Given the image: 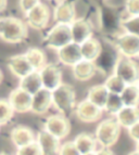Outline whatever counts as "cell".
<instances>
[{"mask_svg":"<svg viewBox=\"0 0 139 155\" xmlns=\"http://www.w3.org/2000/svg\"><path fill=\"white\" fill-rule=\"evenodd\" d=\"M27 25L13 16L0 18V38L9 44H19L27 38Z\"/></svg>","mask_w":139,"mask_h":155,"instance_id":"cell-1","label":"cell"},{"mask_svg":"<svg viewBox=\"0 0 139 155\" xmlns=\"http://www.w3.org/2000/svg\"><path fill=\"white\" fill-rule=\"evenodd\" d=\"M52 105L60 112L61 115H71L76 106V94L71 85L61 84L51 91Z\"/></svg>","mask_w":139,"mask_h":155,"instance_id":"cell-2","label":"cell"},{"mask_svg":"<svg viewBox=\"0 0 139 155\" xmlns=\"http://www.w3.org/2000/svg\"><path fill=\"white\" fill-rule=\"evenodd\" d=\"M120 134H121V126L117 124L116 119L107 118L103 119L98 125L96 129L95 139L97 143H99L102 147L109 149L113 147L119 140Z\"/></svg>","mask_w":139,"mask_h":155,"instance_id":"cell-3","label":"cell"},{"mask_svg":"<svg viewBox=\"0 0 139 155\" xmlns=\"http://www.w3.org/2000/svg\"><path fill=\"white\" fill-rule=\"evenodd\" d=\"M113 74L121 78L125 85H138V65L133 59L120 57L114 65Z\"/></svg>","mask_w":139,"mask_h":155,"instance_id":"cell-4","label":"cell"},{"mask_svg":"<svg viewBox=\"0 0 139 155\" xmlns=\"http://www.w3.org/2000/svg\"><path fill=\"white\" fill-rule=\"evenodd\" d=\"M45 42L48 48L53 50H59L65 45L72 42L70 25L57 23L47 34Z\"/></svg>","mask_w":139,"mask_h":155,"instance_id":"cell-5","label":"cell"},{"mask_svg":"<svg viewBox=\"0 0 139 155\" xmlns=\"http://www.w3.org/2000/svg\"><path fill=\"white\" fill-rule=\"evenodd\" d=\"M50 9L45 3L38 2L29 12L25 13L26 25L31 26L32 28L40 31L47 27L50 21Z\"/></svg>","mask_w":139,"mask_h":155,"instance_id":"cell-6","label":"cell"},{"mask_svg":"<svg viewBox=\"0 0 139 155\" xmlns=\"http://www.w3.org/2000/svg\"><path fill=\"white\" fill-rule=\"evenodd\" d=\"M45 130L57 139L62 140L69 136L70 131H71V124L66 116L57 114V115L49 116L46 119Z\"/></svg>","mask_w":139,"mask_h":155,"instance_id":"cell-7","label":"cell"},{"mask_svg":"<svg viewBox=\"0 0 139 155\" xmlns=\"http://www.w3.org/2000/svg\"><path fill=\"white\" fill-rule=\"evenodd\" d=\"M115 47L122 57L135 59L139 55V36L136 34L125 33L116 39Z\"/></svg>","mask_w":139,"mask_h":155,"instance_id":"cell-8","label":"cell"},{"mask_svg":"<svg viewBox=\"0 0 139 155\" xmlns=\"http://www.w3.org/2000/svg\"><path fill=\"white\" fill-rule=\"evenodd\" d=\"M38 72L42 88L47 89V90H54L62 84L61 70L56 64H52V63L47 64L46 63Z\"/></svg>","mask_w":139,"mask_h":155,"instance_id":"cell-9","label":"cell"},{"mask_svg":"<svg viewBox=\"0 0 139 155\" xmlns=\"http://www.w3.org/2000/svg\"><path fill=\"white\" fill-rule=\"evenodd\" d=\"M75 114L83 123H95L101 118L102 110L86 99L75 106Z\"/></svg>","mask_w":139,"mask_h":155,"instance_id":"cell-10","label":"cell"},{"mask_svg":"<svg viewBox=\"0 0 139 155\" xmlns=\"http://www.w3.org/2000/svg\"><path fill=\"white\" fill-rule=\"evenodd\" d=\"M8 102L10 103L13 112L26 113V112L31 111L32 96L19 87V88H15L14 90L11 91Z\"/></svg>","mask_w":139,"mask_h":155,"instance_id":"cell-11","label":"cell"},{"mask_svg":"<svg viewBox=\"0 0 139 155\" xmlns=\"http://www.w3.org/2000/svg\"><path fill=\"white\" fill-rule=\"evenodd\" d=\"M70 31H71L72 41L77 45H80L93 36L91 26L86 20H83V18H75L70 24Z\"/></svg>","mask_w":139,"mask_h":155,"instance_id":"cell-12","label":"cell"},{"mask_svg":"<svg viewBox=\"0 0 139 155\" xmlns=\"http://www.w3.org/2000/svg\"><path fill=\"white\" fill-rule=\"evenodd\" d=\"M52 106L51 91L41 88L35 94L32 96L31 111L37 115H42L47 113L48 110Z\"/></svg>","mask_w":139,"mask_h":155,"instance_id":"cell-13","label":"cell"},{"mask_svg":"<svg viewBox=\"0 0 139 155\" xmlns=\"http://www.w3.org/2000/svg\"><path fill=\"white\" fill-rule=\"evenodd\" d=\"M58 59L62 64L67 66H73L80 60H83L80 53V45L75 42H70L58 50Z\"/></svg>","mask_w":139,"mask_h":155,"instance_id":"cell-14","label":"cell"},{"mask_svg":"<svg viewBox=\"0 0 139 155\" xmlns=\"http://www.w3.org/2000/svg\"><path fill=\"white\" fill-rule=\"evenodd\" d=\"M53 18L57 23L70 25L76 18L74 3L70 2L67 0L59 2L53 10Z\"/></svg>","mask_w":139,"mask_h":155,"instance_id":"cell-15","label":"cell"},{"mask_svg":"<svg viewBox=\"0 0 139 155\" xmlns=\"http://www.w3.org/2000/svg\"><path fill=\"white\" fill-rule=\"evenodd\" d=\"M36 142L40 147L42 155H58L60 149V140L53 137L46 130H41L37 134Z\"/></svg>","mask_w":139,"mask_h":155,"instance_id":"cell-16","label":"cell"},{"mask_svg":"<svg viewBox=\"0 0 139 155\" xmlns=\"http://www.w3.org/2000/svg\"><path fill=\"white\" fill-rule=\"evenodd\" d=\"M8 67L12 72L13 75H15L18 78H23L24 76L29 75V73L34 71L32 65L27 61L24 54L13 55L8 60Z\"/></svg>","mask_w":139,"mask_h":155,"instance_id":"cell-17","label":"cell"},{"mask_svg":"<svg viewBox=\"0 0 139 155\" xmlns=\"http://www.w3.org/2000/svg\"><path fill=\"white\" fill-rule=\"evenodd\" d=\"M116 122L121 127L129 128L139 123V110L137 106H123L116 113Z\"/></svg>","mask_w":139,"mask_h":155,"instance_id":"cell-18","label":"cell"},{"mask_svg":"<svg viewBox=\"0 0 139 155\" xmlns=\"http://www.w3.org/2000/svg\"><path fill=\"white\" fill-rule=\"evenodd\" d=\"M80 48L83 60L90 61V62H95L96 60L99 58V55L101 54V51H102V47H101L99 40L93 38V37H90L87 40L82 42L80 45Z\"/></svg>","mask_w":139,"mask_h":155,"instance_id":"cell-19","label":"cell"},{"mask_svg":"<svg viewBox=\"0 0 139 155\" xmlns=\"http://www.w3.org/2000/svg\"><path fill=\"white\" fill-rule=\"evenodd\" d=\"M11 140L16 147H22L35 141V136L31 128L16 126L11 130Z\"/></svg>","mask_w":139,"mask_h":155,"instance_id":"cell-20","label":"cell"},{"mask_svg":"<svg viewBox=\"0 0 139 155\" xmlns=\"http://www.w3.org/2000/svg\"><path fill=\"white\" fill-rule=\"evenodd\" d=\"M73 75L80 81H87L95 76L97 67L93 62L80 60L75 65H73Z\"/></svg>","mask_w":139,"mask_h":155,"instance_id":"cell-21","label":"cell"},{"mask_svg":"<svg viewBox=\"0 0 139 155\" xmlns=\"http://www.w3.org/2000/svg\"><path fill=\"white\" fill-rule=\"evenodd\" d=\"M73 142H74L75 147L80 153V155L97 151V144L98 143L96 141L95 137H93L89 134H86V132H82L78 136H76Z\"/></svg>","mask_w":139,"mask_h":155,"instance_id":"cell-22","label":"cell"},{"mask_svg":"<svg viewBox=\"0 0 139 155\" xmlns=\"http://www.w3.org/2000/svg\"><path fill=\"white\" fill-rule=\"evenodd\" d=\"M19 87L21 89H23L24 91H26L27 93H29L31 96H33L37 91L40 90L42 88V85H41V80L38 71H33L32 73H29V75L21 78Z\"/></svg>","mask_w":139,"mask_h":155,"instance_id":"cell-23","label":"cell"},{"mask_svg":"<svg viewBox=\"0 0 139 155\" xmlns=\"http://www.w3.org/2000/svg\"><path fill=\"white\" fill-rule=\"evenodd\" d=\"M108 94L109 92L106 87H104V85H96L93 86L88 90L87 100L103 111V107L106 105Z\"/></svg>","mask_w":139,"mask_h":155,"instance_id":"cell-24","label":"cell"},{"mask_svg":"<svg viewBox=\"0 0 139 155\" xmlns=\"http://www.w3.org/2000/svg\"><path fill=\"white\" fill-rule=\"evenodd\" d=\"M138 85H126L120 93V99L124 106H138Z\"/></svg>","mask_w":139,"mask_h":155,"instance_id":"cell-25","label":"cell"},{"mask_svg":"<svg viewBox=\"0 0 139 155\" xmlns=\"http://www.w3.org/2000/svg\"><path fill=\"white\" fill-rule=\"evenodd\" d=\"M25 58L32 65L34 71H39L41 67L46 64V55H45L44 51L38 48H31L26 51Z\"/></svg>","mask_w":139,"mask_h":155,"instance_id":"cell-26","label":"cell"},{"mask_svg":"<svg viewBox=\"0 0 139 155\" xmlns=\"http://www.w3.org/2000/svg\"><path fill=\"white\" fill-rule=\"evenodd\" d=\"M123 103H122L121 99H120V94H115V93H109L108 98H107L106 105L103 107V111H106L108 114L115 116L116 113L123 107Z\"/></svg>","mask_w":139,"mask_h":155,"instance_id":"cell-27","label":"cell"},{"mask_svg":"<svg viewBox=\"0 0 139 155\" xmlns=\"http://www.w3.org/2000/svg\"><path fill=\"white\" fill-rule=\"evenodd\" d=\"M125 83L121 79L120 77H117L116 75H111L110 77H108V79L104 83V87L107 88L109 93H115V94H120L123 91V89L125 88Z\"/></svg>","mask_w":139,"mask_h":155,"instance_id":"cell-28","label":"cell"},{"mask_svg":"<svg viewBox=\"0 0 139 155\" xmlns=\"http://www.w3.org/2000/svg\"><path fill=\"white\" fill-rule=\"evenodd\" d=\"M13 110L7 100H0V126L9 123L13 117Z\"/></svg>","mask_w":139,"mask_h":155,"instance_id":"cell-29","label":"cell"},{"mask_svg":"<svg viewBox=\"0 0 139 155\" xmlns=\"http://www.w3.org/2000/svg\"><path fill=\"white\" fill-rule=\"evenodd\" d=\"M15 155H42V152H41L38 143L35 140L34 142L29 143L25 147H18Z\"/></svg>","mask_w":139,"mask_h":155,"instance_id":"cell-30","label":"cell"},{"mask_svg":"<svg viewBox=\"0 0 139 155\" xmlns=\"http://www.w3.org/2000/svg\"><path fill=\"white\" fill-rule=\"evenodd\" d=\"M58 155H80V153L75 147L73 141H67V142L60 145Z\"/></svg>","mask_w":139,"mask_h":155,"instance_id":"cell-31","label":"cell"},{"mask_svg":"<svg viewBox=\"0 0 139 155\" xmlns=\"http://www.w3.org/2000/svg\"><path fill=\"white\" fill-rule=\"evenodd\" d=\"M123 26L126 29V33L138 35V31H137V27H138V16H129L127 20H124Z\"/></svg>","mask_w":139,"mask_h":155,"instance_id":"cell-32","label":"cell"},{"mask_svg":"<svg viewBox=\"0 0 139 155\" xmlns=\"http://www.w3.org/2000/svg\"><path fill=\"white\" fill-rule=\"evenodd\" d=\"M125 8L129 16H139V0H126Z\"/></svg>","mask_w":139,"mask_h":155,"instance_id":"cell-33","label":"cell"},{"mask_svg":"<svg viewBox=\"0 0 139 155\" xmlns=\"http://www.w3.org/2000/svg\"><path fill=\"white\" fill-rule=\"evenodd\" d=\"M38 2H40L39 0H20V8L24 12V14H25L32 8H34Z\"/></svg>","mask_w":139,"mask_h":155,"instance_id":"cell-34","label":"cell"},{"mask_svg":"<svg viewBox=\"0 0 139 155\" xmlns=\"http://www.w3.org/2000/svg\"><path fill=\"white\" fill-rule=\"evenodd\" d=\"M127 129H128L129 137L134 140L135 142H138V140H139V123L133 125V126H131L129 128H127Z\"/></svg>","mask_w":139,"mask_h":155,"instance_id":"cell-35","label":"cell"},{"mask_svg":"<svg viewBox=\"0 0 139 155\" xmlns=\"http://www.w3.org/2000/svg\"><path fill=\"white\" fill-rule=\"evenodd\" d=\"M96 155H115L113 152L109 149H106V147H103L101 150L99 151H96Z\"/></svg>","mask_w":139,"mask_h":155,"instance_id":"cell-36","label":"cell"},{"mask_svg":"<svg viewBox=\"0 0 139 155\" xmlns=\"http://www.w3.org/2000/svg\"><path fill=\"white\" fill-rule=\"evenodd\" d=\"M8 5V0H0V13L3 12Z\"/></svg>","mask_w":139,"mask_h":155,"instance_id":"cell-37","label":"cell"},{"mask_svg":"<svg viewBox=\"0 0 139 155\" xmlns=\"http://www.w3.org/2000/svg\"><path fill=\"white\" fill-rule=\"evenodd\" d=\"M128 155H139V153H138V150H135L134 152H131Z\"/></svg>","mask_w":139,"mask_h":155,"instance_id":"cell-38","label":"cell"},{"mask_svg":"<svg viewBox=\"0 0 139 155\" xmlns=\"http://www.w3.org/2000/svg\"><path fill=\"white\" fill-rule=\"evenodd\" d=\"M2 78H3L2 73H1V71H0V84H1V81H2Z\"/></svg>","mask_w":139,"mask_h":155,"instance_id":"cell-39","label":"cell"},{"mask_svg":"<svg viewBox=\"0 0 139 155\" xmlns=\"http://www.w3.org/2000/svg\"><path fill=\"white\" fill-rule=\"evenodd\" d=\"M83 155H96V152H90V153H87V154H83Z\"/></svg>","mask_w":139,"mask_h":155,"instance_id":"cell-40","label":"cell"},{"mask_svg":"<svg viewBox=\"0 0 139 155\" xmlns=\"http://www.w3.org/2000/svg\"><path fill=\"white\" fill-rule=\"evenodd\" d=\"M0 155H9V154H7V153H0Z\"/></svg>","mask_w":139,"mask_h":155,"instance_id":"cell-41","label":"cell"},{"mask_svg":"<svg viewBox=\"0 0 139 155\" xmlns=\"http://www.w3.org/2000/svg\"><path fill=\"white\" fill-rule=\"evenodd\" d=\"M50 1H59V0H50Z\"/></svg>","mask_w":139,"mask_h":155,"instance_id":"cell-42","label":"cell"}]
</instances>
